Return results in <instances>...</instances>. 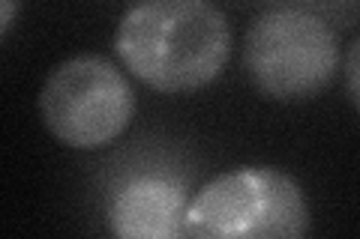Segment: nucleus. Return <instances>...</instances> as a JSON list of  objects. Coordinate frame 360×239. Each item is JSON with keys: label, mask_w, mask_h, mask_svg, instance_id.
Instances as JSON below:
<instances>
[{"label": "nucleus", "mask_w": 360, "mask_h": 239, "mask_svg": "<svg viewBox=\"0 0 360 239\" xmlns=\"http://www.w3.org/2000/svg\"><path fill=\"white\" fill-rule=\"evenodd\" d=\"M309 203L291 174L267 165L231 168L186 207V239H307Z\"/></svg>", "instance_id": "nucleus-2"}, {"label": "nucleus", "mask_w": 360, "mask_h": 239, "mask_svg": "<svg viewBox=\"0 0 360 239\" xmlns=\"http://www.w3.org/2000/svg\"><path fill=\"white\" fill-rule=\"evenodd\" d=\"M15 15H18V4H13V0H0V39H4L6 30L13 27Z\"/></svg>", "instance_id": "nucleus-7"}, {"label": "nucleus", "mask_w": 360, "mask_h": 239, "mask_svg": "<svg viewBox=\"0 0 360 239\" xmlns=\"http://www.w3.org/2000/svg\"><path fill=\"white\" fill-rule=\"evenodd\" d=\"M42 123L72 150H99L120 138L135 114V93L115 63L75 54L58 63L39 90Z\"/></svg>", "instance_id": "nucleus-4"}, {"label": "nucleus", "mask_w": 360, "mask_h": 239, "mask_svg": "<svg viewBox=\"0 0 360 239\" xmlns=\"http://www.w3.org/2000/svg\"><path fill=\"white\" fill-rule=\"evenodd\" d=\"M186 189L172 177H135L108 203L115 239H186Z\"/></svg>", "instance_id": "nucleus-5"}, {"label": "nucleus", "mask_w": 360, "mask_h": 239, "mask_svg": "<svg viewBox=\"0 0 360 239\" xmlns=\"http://www.w3.org/2000/svg\"><path fill=\"white\" fill-rule=\"evenodd\" d=\"M357 54H360V42L354 39L348 48V60H345V81H348V102L357 108Z\"/></svg>", "instance_id": "nucleus-6"}, {"label": "nucleus", "mask_w": 360, "mask_h": 239, "mask_svg": "<svg viewBox=\"0 0 360 239\" xmlns=\"http://www.w3.org/2000/svg\"><path fill=\"white\" fill-rule=\"evenodd\" d=\"M115 51L160 93H193L217 81L231 57V25L207 0H148L123 13Z\"/></svg>", "instance_id": "nucleus-1"}, {"label": "nucleus", "mask_w": 360, "mask_h": 239, "mask_svg": "<svg viewBox=\"0 0 360 239\" xmlns=\"http://www.w3.org/2000/svg\"><path fill=\"white\" fill-rule=\"evenodd\" d=\"M243 66L270 99H312L340 69L336 30L312 6H270L246 30Z\"/></svg>", "instance_id": "nucleus-3"}]
</instances>
